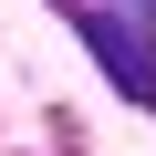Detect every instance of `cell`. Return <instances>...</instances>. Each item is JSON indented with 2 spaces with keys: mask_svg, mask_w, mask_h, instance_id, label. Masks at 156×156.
<instances>
[{
  "mask_svg": "<svg viewBox=\"0 0 156 156\" xmlns=\"http://www.w3.org/2000/svg\"><path fill=\"white\" fill-rule=\"evenodd\" d=\"M125 11H156V0H125Z\"/></svg>",
  "mask_w": 156,
  "mask_h": 156,
  "instance_id": "cell-1",
  "label": "cell"
}]
</instances>
